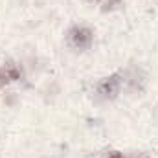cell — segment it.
<instances>
[{
    "label": "cell",
    "mask_w": 158,
    "mask_h": 158,
    "mask_svg": "<svg viewBox=\"0 0 158 158\" xmlns=\"http://www.w3.org/2000/svg\"><path fill=\"white\" fill-rule=\"evenodd\" d=\"M68 39H70V44L74 48H79V50H86L90 48L92 44V31L85 26H76L70 33H68Z\"/></svg>",
    "instance_id": "obj_1"
},
{
    "label": "cell",
    "mask_w": 158,
    "mask_h": 158,
    "mask_svg": "<svg viewBox=\"0 0 158 158\" xmlns=\"http://www.w3.org/2000/svg\"><path fill=\"white\" fill-rule=\"evenodd\" d=\"M119 88H121V79L118 74L110 76V77L103 79L99 85H98V94L105 99H112L119 94Z\"/></svg>",
    "instance_id": "obj_2"
},
{
    "label": "cell",
    "mask_w": 158,
    "mask_h": 158,
    "mask_svg": "<svg viewBox=\"0 0 158 158\" xmlns=\"http://www.w3.org/2000/svg\"><path fill=\"white\" fill-rule=\"evenodd\" d=\"M109 158H123V156H121L119 153H112V155H110V156H109Z\"/></svg>",
    "instance_id": "obj_3"
}]
</instances>
